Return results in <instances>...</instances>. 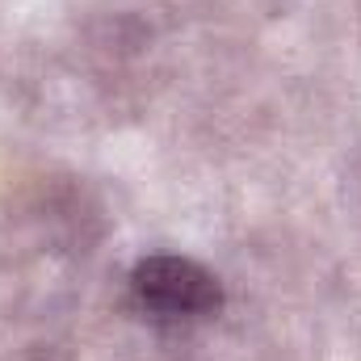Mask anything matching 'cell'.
<instances>
[{
	"label": "cell",
	"instance_id": "1",
	"mask_svg": "<svg viewBox=\"0 0 361 361\" xmlns=\"http://www.w3.org/2000/svg\"><path fill=\"white\" fill-rule=\"evenodd\" d=\"M135 298L160 324H197L219 311V281L180 257H152L135 269Z\"/></svg>",
	"mask_w": 361,
	"mask_h": 361
}]
</instances>
